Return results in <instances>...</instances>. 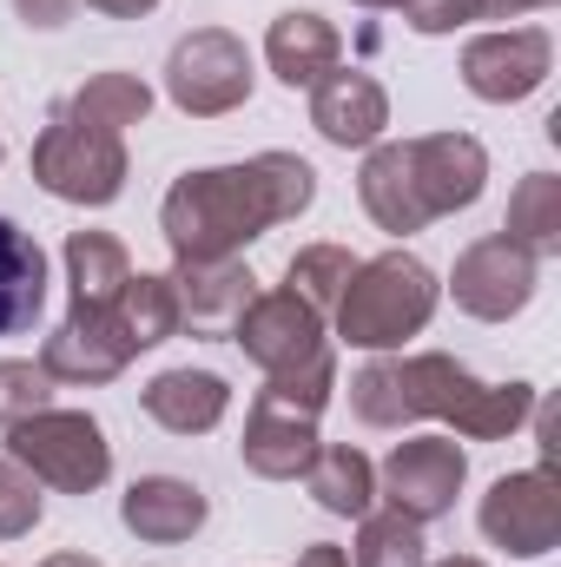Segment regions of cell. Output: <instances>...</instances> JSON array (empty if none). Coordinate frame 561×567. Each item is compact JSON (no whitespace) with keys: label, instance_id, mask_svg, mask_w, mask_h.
Segmentation results:
<instances>
[{"label":"cell","instance_id":"cell-1","mask_svg":"<svg viewBox=\"0 0 561 567\" xmlns=\"http://www.w3.org/2000/svg\"><path fill=\"white\" fill-rule=\"evenodd\" d=\"M317 198V172L297 152H258L245 165H205L185 172L165 205H159V231L172 245V265H205V258H238L252 238H265L272 225L304 218Z\"/></svg>","mask_w":561,"mask_h":567},{"label":"cell","instance_id":"cell-2","mask_svg":"<svg viewBox=\"0 0 561 567\" xmlns=\"http://www.w3.org/2000/svg\"><path fill=\"white\" fill-rule=\"evenodd\" d=\"M350 410L370 429H404L436 416L469 442H502L536 416V383H482L449 350H417V357L384 350L350 377Z\"/></svg>","mask_w":561,"mask_h":567},{"label":"cell","instance_id":"cell-3","mask_svg":"<svg viewBox=\"0 0 561 567\" xmlns=\"http://www.w3.org/2000/svg\"><path fill=\"white\" fill-rule=\"evenodd\" d=\"M436 303H442L436 271L410 251H384V258H357V271H350L330 317H337V337L350 350L384 357V350H404L410 337L429 330Z\"/></svg>","mask_w":561,"mask_h":567},{"label":"cell","instance_id":"cell-4","mask_svg":"<svg viewBox=\"0 0 561 567\" xmlns=\"http://www.w3.org/2000/svg\"><path fill=\"white\" fill-rule=\"evenodd\" d=\"M7 462H20L40 488L93 495L113 475V442L86 410H40L7 429Z\"/></svg>","mask_w":561,"mask_h":567},{"label":"cell","instance_id":"cell-5","mask_svg":"<svg viewBox=\"0 0 561 567\" xmlns=\"http://www.w3.org/2000/svg\"><path fill=\"white\" fill-rule=\"evenodd\" d=\"M33 178L40 192H53L60 205H113L126 192V140L120 133H100L86 120H73L67 106L47 120V133L33 140Z\"/></svg>","mask_w":561,"mask_h":567},{"label":"cell","instance_id":"cell-6","mask_svg":"<svg viewBox=\"0 0 561 567\" xmlns=\"http://www.w3.org/2000/svg\"><path fill=\"white\" fill-rule=\"evenodd\" d=\"M252 53L238 33L225 27H192L172 53H165V100L185 120H225L252 100Z\"/></svg>","mask_w":561,"mask_h":567},{"label":"cell","instance_id":"cell-7","mask_svg":"<svg viewBox=\"0 0 561 567\" xmlns=\"http://www.w3.org/2000/svg\"><path fill=\"white\" fill-rule=\"evenodd\" d=\"M482 535L516 555V561H542L549 548H561V488H555V468H522V475H502L489 482L482 508H476Z\"/></svg>","mask_w":561,"mask_h":567},{"label":"cell","instance_id":"cell-8","mask_svg":"<svg viewBox=\"0 0 561 567\" xmlns=\"http://www.w3.org/2000/svg\"><path fill=\"white\" fill-rule=\"evenodd\" d=\"M549 73H555L549 27H502V33H476L462 47V86L489 106H516V100L542 93Z\"/></svg>","mask_w":561,"mask_h":567},{"label":"cell","instance_id":"cell-9","mask_svg":"<svg viewBox=\"0 0 561 567\" xmlns=\"http://www.w3.org/2000/svg\"><path fill=\"white\" fill-rule=\"evenodd\" d=\"M462 482H469V455L449 435H410L377 468V495H390V508H404L410 522H442Z\"/></svg>","mask_w":561,"mask_h":567},{"label":"cell","instance_id":"cell-10","mask_svg":"<svg viewBox=\"0 0 561 567\" xmlns=\"http://www.w3.org/2000/svg\"><path fill=\"white\" fill-rule=\"evenodd\" d=\"M133 357H140V343L126 337L120 310H67L53 323V337L40 343V370L73 390H100V383L126 377Z\"/></svg>","mask_w":561,"mask_h":567},{"label":"cell","instance_id":"cell-11","mask_svg":"<svg viewBox=\"0 0 561 567\" xmlns=\"http://www.w3.org/2000/svg\"><path fill=\"white\" fill-rule=\"evenodd\" d=\"M232 343H238L265 377L297 370V363H310V357L330 350V337H324V310H310L297 290H258V297L245 303V317L232 323Z\"/></svg>","mask_w":561,"mask_h":567},{"label":"cell","instance_id":"cell-12","mask_svg":"<svg viewBox=\"0 0 561 567\" xmlns=\"http://www.w3.org/2000/svg\"><path fill=\"white\" fill-rule=\"evenodd\" d=\"M449 297H456V310H469L482 323H509L536 297V258L522 245H509L502 231L496 238H476L456 258V271H449Z\"/></svg>","mask_w":561,"mask_h":567},{"label":"cell","instance_id":"cell-13","mask_svg":"<svg viewBox=\"0 0 561 567\" xmlns=\"http://www.w3.org/2000/svg\"><path fill=\"white\" fill-rule=\"evenodd\" d=\"M310 126L337 152H370L384 140V126H390V93L370 73H357V66H330L310 86Z\"/></svg>","mask_w":561,"mask_h":567},{"label":"cell","instance_id":"cell-14","mask_svg":"<svg viewBox=\"0 0 561 567\" xmlns=\"http://www.w3.org/2000/svg\"><path fill=\"white\" fill-rule=\"evenodd\" d=\"M410 172H417L422 212L429 218H449V212H469L489 185V152L469 133H429L410 140Z\"/></svg>","mask_w":561,"mask_h":567},{"label":"cell","instance_id":"cell-15","mask_svg":"<svg viewBox=\"0 0 561 567\" xmlns=\"http://www.w3.org/2000/svg\"><path fill=\"white\" fill-rule=\"evenodd\" d=\"M205 488L198 482H185V475H140L126 495H120V522L152 542V548H178V542H192L198 528H205Z\"/></svg>","mask_w":561,"mask_h":567},{"label":"cell","instance_id":"cell-16","mask_svg":"<svg viewBox=\"0 0 561 567\" xmlns=\"http://www.w3.org/2000/svg\"><path fill=\"white\" fill-rule=\"evenodd\" d=\"M357 198H364L370 225H377V231H390V238H410V231L429 225L422 192H417V172H410V140H377L370 152H364Z\"/></svg>","mask_w":561,"mask_h":567},{"label":"cell","instance_id":"cell-17","mask_svg":"<svg viewBox=\"0 0 561 567\" xmlns=\"http://www.w3.org/2000/svg\"><path fill=\"white\" fill-rule=\"evenodd\" d=\"M172 290H178V323L232 330L258 297V278L245 271V258H205V265H172Z\"/></svg>","mask_w":561,"mask_h":567},{"label":"cell","instance_id":"cell-18","mask_svg":"<svg viewBox=\"0 0 561 567\" xmlns=\"http://www.w3.org/2000/svg\"><path fill=\"white\" fill-rule=\"evenodd\" d=\"M265 60H272V73H278L284 86L297 93H310L337 60H344V33L324 20V13H310V7H290L272 20V33H265Z\"/></svg>","mask_w":561,"mask_h":567},{"label":"cell","instance_id":"cell-19","mask_svg":"<svg viewBox=\"0 0 561 567\" xmlns=\"http://www.w3.org/2000/svg\"><path fill=\"white\" fill-rule=\"evenodd\" d=\"M140 403H145V416L159 429H172V435H205V429L225 423L232 383L218 370H165V377H152L140 390Z\"/></svg>","mask_w":561,"mask_h":567},{"label":"cell","instance_id":"cell-20","mask_svg":"<svg viewBox=\"0 0 561 567\" xmlns=\"http://www.w3.org/2000/svg\"><path fill=\"white\" fill-rule=\"evenodd\" d=\"M238 455H245V468L265 475V482H297V475L310 468V455H317V423L284 416V410H272V403L252 396V416H245V442H238Z\"/></svg>","mask_w":561,"mask_h":567},{"label":"cell","instance_id":"cell-21","mask_svg":"<svg viewBox=\"0 0 561 567\" xmlns=\"http://www.w3.org/2000/svg\"><path fill=\"white\" fill-rule=\"evenodd\" d=\"M40 310H47V251L33 245V231L0 218V337L33 330Z\"/></svg>","mask_w":561,"mask_h":567},{"label":"cell","instance_id":"cell-22","mask_svg":"<svg viewBox=\"0 0 561 567\" xmlns=\"http://www.w3.org/2000/svg\"><path fill=\"white\" fill-rule=\"evenodd\" d=\"M304 482H310L317 508L324 515H344V522L370 515V502H377V462L364 449H350V442H317Z\"/></svg>","mask_w":561,"mask_h":567},{"label":"cell","instance_id":"cell-23","mask_svg":"<svg viewBox=\"0 0 561 567\" xmlns=\"http://www.w3.org/2000/svg\"><path fill=\"white\" fill-rule=\"evenodd\" d=\"M133 278V258L113 231H73L67 238V290H73V310H113L120 290Z\"/></svg>","mask_w":561,"mask_h":567},{"label":"cell","instance_id":"cell-24","mask_svg":"<svg viewBox=\"0 0 561 567\" xmlns=\"http://www.w3.org/2000/svg\"><path fill=\"white\" fill-rule=\"evenodd\" d=\"M502 238L522 245L536 265H542V258H561V178L555 172H529V178L509 192Z\"/></svg>","mask_w":561,"mask_h":567},{"label":"cell","instance_id":"cell-25","mask_svg":"<svg viewBox=\"0 0 561 567\" xmlns=\"http://www.w3.org/2000/svg\"><path fill=\"white\" fill-rule=\"evenodd\" d=\"M67 113L86 120V126H100V133H120L126 140V126H145V113H152V86H145L140 73H93L67 100Z\"/></svg>","mask_w":561,"mask_h":567},{"label":"cell","instance_id":"cell-26","mask_svg":"<svg viewBox=\"0 0 561 567\" xmlns=\"http://www.w3.org/2000/svg\"><path fill=\"white\" fill-rule=\"evenodd\" d=\"M120 323L140 350H159L165 337H178V290H172V271H133L126 290H120Z\"/></svg>","mask_w":561,"mask_h":567},{"label":"cell","instance_id":"cell-27","mask_svg":"<svg viewBox=\"0 0 561 567\" xmlns=\"http://www.w3.org/2000/svg\"><path fill=\"white\" fill-rule=\"evenodd\" d=\"M429 542H422V522H410L404 508H384V515H357V548L350 567H422Z\"/></svg>","mask_w":561,"mask_h":567},{"label":"cell","instance_id":"cell-28","mask_svg":"<svg viewBox=\"0 0 561 567\" xmlns=\"http://www.w3.org/2000/svg\"><path fill=\"white\" fill-rule=\"evenodd\" d=\"M330 390H337V357L324 350V357H310V363H297V370L265 377L258 403H272V410H284V416H304V423H317V416L330 410Z\"/></svg>","mask_w":561,"mask_h":567},{"label":"cell","instance_id":"cell-29","mask_svg":"<svg viewBox=\"0 0 561 567\" xmlns=\"http://www.w3.org/2000/svg\"><path fill=\"white\" fill-rule=\"evenodd\" d=\"M350 271H357V258H350L344 245H304V251L284 265V290H297L310 310H337Z\"/></svg>","mask_w":561,"mask_h":567},{"label":"cell","instance_id":"cell-30","mask_svg":"<svg viewBox=\"0 0 561 567\" xmlns=\"http://www.w3.org/2000/svg\"><path fill=\"white\" fill-rule=\"evenodd\" d=\"M53 410V377L40 370V357H0V429L27 423Z\"/></svg>","mask_w":561,"mask_h":567},{"label":"cell","instance_id":"cell-31","mask_svg":"<svg viewBox=\"0 0 561 567\" xmlns=\"http://www.w3.org/2000/svg\"><path fill=\"white\" fill-rule=\"evenodd\" d=\"M33 522H40V482H33L20 462L0 455V542L33 535Z\"/></svg>","mask_w":561,"mask_h":567},{"label":"cell","instance_id":"cell-32","mask_svg":"<svg viewBox=\"0 0 561 567\" xmlns=\"http://www.w3.org/2000/svg\"><path fill=\"white\" fill-rule=\"evenodd\" d=\"M397 7L417 33H456V27L482 20V0H397Z\"/></svg>","mask_w":561,"mask_h":567},{"label":"cell","instance_id":"cell-33","mask_svg":"<svg viewBox=\"0 0 561 567\" xmlns=\"http://www.w3.org/2000/svg\"><path fill=\"white\" fill-rule=\"evenodd\" d=\"M13 7H20V20H27V27L53 33V27H67V20H73V7H80V0H13Z\"/></svg>","mask_w":561,"mask_h":567},{"label":"cell","instance_id":"cell-34","mask_svg":"<svg viewBox=\"0 0 561 567\" xmlns=\"http://www.w3.org/2000/svg\"><path fill=\"white\" fill-rule=\"evenodd\" d=\"M297 567H350V555H344V548H330V542H310V548L297 555Z\"/></svg>","mask_w":561,"mask_h":567},{"label":"cell","instance_id":"cell-35","mask_svg":"<svg viewBox=\"0 0 561 567\" xmlns=\"http://www.w3.org/2000/svg\"><path fill=\"white\" fill-rule=\"evenodd\" d=\"M93 13H113V20H140V13H152L159 0H86Z\"/></svg>","mask_w":561,"mask_h":567},{"label":"cell","instance_id":"cell-36","mask_svg":"<svg viewBox=\"0 0 561 567\" xmlns=\"http://www.w3.org/2000/svg\"><path fill=\"white\" fill-rule=\"evenodd\" d=\"M542 7H555V0H482V13H496V20H516V13H542Z\"/></svg>","mask_w":561,"mask_h":567},{"label":"cell","instance_id":"cell-37","mask_svg":"<svg viewBox=\"0 0 561 567\" xmlns=\"http://www.w3.org/2000/svg\"><path fill=\"white\" fill-rule=\"evenodd\" d=\"M40 567H100V561H93V555H47Z\"/></svg>","mask_w":561,"mask_h":567},{"label":"cell","instance_id":"cell-38","mask_svg":"<svg viewBox=\"0 0 561 567\" xmlns=\"http://www.w3.org/2000/svg\"><path fill=\"white\" fill-rule=\"evenodd\" d=\"M422 567H489V561H476V555H449V561H422Z\"/></svg>","mask_w":561,"mask_h":567},{"label":"cell","instance_id":"cell-39","mask_svg":"<svg viewBox=\"0 0 561 567\" xmlns=\"http://www.w3.org/2000/svg\"><path fill=\"white\" fill-rule=\"evenodd\" d=\"M357 7H397V0H357Z\"/></svg>","mask_w":561,"mask_h":567}]
</instances>
